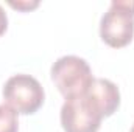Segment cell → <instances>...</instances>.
Segmentation results:
<instances>
[{
    "label": "cell",
    "mask_w": 134,
    "mask_h": 132,
    "mask_svg": "<svg viewBox=\"0 0 134 132\" xmlns=\"http://www.w3.org/2000/svg\"><path fill=\"white\" fill-rule=\"evenodd\" d=\"M92 101L97 104L103 117H111L120 106V92L119 87L104 78H95L91 84V87L86 92Z\"/></svg>",
    "instance_id": "cell-5"
},
{
    "label": "cell",
    "mask_w": 134,
    "mask_h": 132,
    "mask_svg": "<svg viewBox=\"0 0 134 132\" xmlns=\"http://www.w3.org/2000/svg\"><path fill=\"white\" fill-rule=\"evenodd\" d=\"M94 79L89 64L75 55L61 56L52 65V81L66 98L86 93Z\"/></svg>",
    "instance_id": "cell-2"
},
{
    "label": "cell",
    "mask_w": 134,
    "mask_h": 132,
    "mask_svg": "<svg viewBox=\"0 0 134 132\" xmlns=\"http://www.w3.org/2000/svg\"><path fill=\"white\" fill-rule=\"evenodd\" d=\"M103 118L87 93L69 97L61 107V124L66 132H97Z\"/></svg>",
    "instance_id": "cell-4"
},
{
    "label": "cell",
    "mask_w": 134,
    "mask_h": 132,
    "mask_svg": "<svg viewBox=\"0 0 134 132\" xmlns=\"http://www.w3.org/2000/svg\"><path fill=\"white\" fill-rule=\"evenodd\" d=\"M131 132H134V124H133V128H131Z\"/></svg>",
    "instance_id": "cell-9"
},
{
    "label": "cell",
    "mask_w": 134,
    "mask_h": 132,
    "mask_svg": "<svg viewBox=\"0 0 134 132\" xmlns=\"http://www.w3.org/2000/svg\"><path fill=\"white\" fill-rule=\"evenodd\" d=\"M3 99L11 109L22 115H31L44 104L45 93L41 82L25 73L11 76L3 86Z\"/></svg>",
    "instance_id": "cell-3"
},
{
    "label": "cell",
    "mask_w": 134,
    "mask_h": 132,
    "mask_svg": "<svg viewBox=\"0 0 134 132\" xmlns=\"http://www.w3.org/2000/svg\"><path fill=\"white\" fill-rule=\"evenodd\" d=\"M6 27H8V17H6L5 9H3L2 5H0V36L6 31Z\"/></svg>",
    "instance_id": "cell-8"
},
{
    "label": "cell",
    "mask_w": 134,
    "mask_h": 132,
    "mask_svg": "<svg viewBox=\"0 0 134 132\" xmlns=\"http://www.w3.org/2000/svg\"><path fill=\"white\" fill-rule=\"evenodd\" d=\"M19 120L17 112L8 104H0V132H17Z\"/></svg>",
    "instance_id": "cell-6"
},
{
    "label": "cell",
    "mask_w": 134,
    "mask_h": 132,
    "mask_svg": "<svg viewBox=\"0 0 134 132\" xmlns=\"http://www.w3.org/2000/svg\"><path fill=\"white\" fill-rule=\"evenodd\" d=\"M9 5L13 8L20 9V11H30V9H33V8H36L39 5V2L37 0H24V2H13V0H9Z\"/></svg>",
    "instance_id": "cell-7"
},
{
    "label": "cell",
    "mask_w": 134,
    "mask_h": 132,
    "mask_svg": "<svg viewBox=\"0 0 134 132\" xmlns=\"http://www.w3.org/2000/svg\"><path fill=\"white\" fill-rule=\"evenodd\" d=\"M101 39L112 48H122L134 36V0H112L100 20Z\"/></svg>",
    "instance_id": "cell-1"
}]
</instances>
